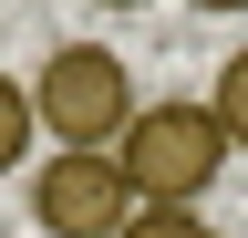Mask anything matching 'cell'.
<instances>
[{
    "mask_svg": "<svg viewBox=\"0 0 248 238\" xmlns=\"http://www.w3.org/2000/svg\"><path fill=\"white\" fill-rule=\"evenodd\" d=\"M197 11H248V0H197Z\"/></svg>",
    "mask_w": 248,
    "mask_h": 238,
    "instance_id": "52a82bcc",
    "label": "cell"
},
{
    "mask_svg": "<svg viewBox=\"0 0 248 238\" xmlns=\"http://www.w3.org/2000/svg\"><path fill=\"white\" fill-rule=\"evenodd\" d=\"M104 11H135V0H104Z\"/></svg>",
    "mask_w": 248,
    "mask_h": 238,
    "instance_id": "ba28073f",
    "label": "cell"
},
{
    "mask_svg": "<svg viewBox=\"0 0 248 238\" xmlns=\"http://www.w3.org/2000/svg\"><path fill=\"white\" fill-rule=\"evenodd\" d=\"M124 238H217V228H207V207H135Z\"/></svg>",
    "mask_w": 248,
    "mask_h": 238,
    "instance_id": "8992f818",
    "label": "cell"
},
{
    "mask_svg": "<svg viewBox=\"0 0 248 238\" xmlns=\"http://www.w3.org/2000/svg\"><path fill=\"white\" fill-rule=\"evenodd\" d=\"M217 125H228V145H238V156H248V52H228V73H217Z\"/></svg>",
    "mask_w": 248,
    "mask_h": 238,
    "instance_id": "5b68a950",
    "label": "cell"
},
{
    "mask_svg": "<svg viewBox=\"0 0 248 238\" xmlns=\"http://www.w3.org/2000/svg\"><path fill=\"white\" fill-rule=\"evenodd\" d=\"M228 125H217V104L197 94H166V104H135V125H124L114 145V166H124V187H135L145 207H197L217 176H228Z\"/></svg>",
    "mask_w": 248,
    "mask_h": 238,
    "instance_id": "6da1fadb",
    "label": "cell"
},
{
    "mask_svg": "<svg viewBox=\"0 0 248 238\" xmlns=\"http://www.w3.org/2000/svg\"><path fill=\"white\" fill-rule=\"evenodd\" d=\"M31 114L62 156H114L124 125H135V73H124L114 42H62L42 73H31Z\"/></svg>",
    "mask_w": 248,
    "mask_h": 238,
    "instance_id": "7a4b0ae2",
    "label": "cell"
},
{
    "mask_svg": "<svg viewBox=\"0 0 248 238\" xmlns=\"http://www.w3.org/2000/svg\"><path fill=\"white\" fill-rule=\"evenodd\" d=\"M31 135H42V114H31V83H11V73H0V176L31 156Z\"/></svg>",
    "mask_w": 248,
    "mask_h": 238,
    "instance_id": "277c9868",
    "label": "cell"
},
{
    "mask_svg": "<svg viewBox=\"0 0 248 238\" xmlns=\"http://www.w3.org/2000/svg\"><path fill=\"white\" fill-rule=\"evenodd\" d=\"M135 187H124L114 156H52L42 176H31V218H42L52 238H124V218H135Z\"/></svg>",
    "mask_w": 248,
    "mask_h": 238,
    "instance_id": "3957f363",
    "label": "cell"
}]
</instances>
